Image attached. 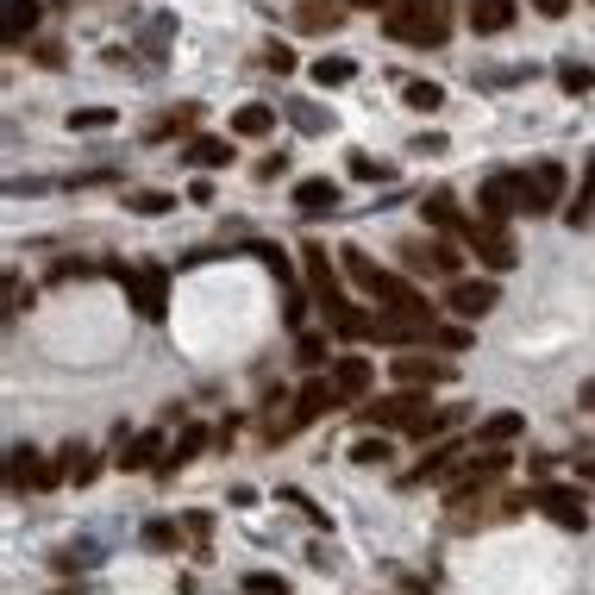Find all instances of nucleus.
I'll list each match as a JSON object with an SVG mask.
<instances>
[{
    "mask_svg": "<svg viewBox=\"0 0 595 595\" xmlns=\"http://www.w3.org/2000/svg\"><path fill=\"white\" fill-rule=\"evenodd\" d=\"M364 426H383V433H414V439H433L451 426V408H433L426 395L401 389V395H383L376 408H364Z\"/></svg>",
    "mask_w": 595,
    "mask_h": 595,
    "instance_id": "nucleus-1",
    "label": "nucleus"
},
{
    "mask_svg": "<svg viewBox=\"0 0 595 595\" xmlns=\"http://www.w3.org/2000/svg\"><path fill=\"white\" fill-rule=\"evenodd\" d=\"M383 32L395 44H420V51H433V44L451 38V0H395L383 13Z\"/></svg>",
    "mask_w": 595,
    "mask_h": 595,
    "instance_id": "nucleus-2",
    "label": "nucleus"
},
{
    "mask_svg": "<svg viewBox=\"0 0 595 595\" xmlns=\"http://www.w3.org/2000/svg\"><path fill=\"white\" fill-rule=\"evenodd\" d=\"M508 464H514V458H508L502 445H483L476 458H458V464H451V476H445V502H451V508H464L470 495H476V489H489Z\"/></svg>",
    "mask_w": 595,
    "mask_h": 595,
    "instance_id": "nucleus-3",
    "label": "nucleus"
},
{
    "mask_svg": "<svg viewBox=\"0 0 595 595\" xmlns=\"http://www.w3.org/2000/svg\"><path fill=\"white\" fill-rule=\"evenodd\" d=\"M564 195H570V176H564V163H533L527 176H520V213H552V207H564Z\"/></svg>",
    "mask_w": 595,
    "mask_h": 595,
    "instance_id": "nucleus-4",
    "label": "nucleus"
},
{
    "mask_svg": "<svg viewBox=\"0 0 595 595\" xmlns=\"http://www.w3.org/2000/svg\"><path fill=\"white\" fill-rule=\"evenodd\" d=\"M464 245L483 257V270H489V276H502V270H514V264H520V251H514L508 226H495V220H470V226H464Z\"/></svg>",
    "mask_w": 595,
    "mask_h": 595,
    "instance_id": "nucleus-5",
    "label": "nucleus"
},
{
    "mask_svg": "<svg viewBox=\"0 0 595 595\" xmlns=\"http://www.w3.org/2000/svg\"><path fill=\"white\" fill-rule=\"evenodd\" d=\"M401 257H408L414 276H458V270H464V257H458V245H451L445 232H433V238H408V245H401Z\"/></svg>",
    "mask_w": 595,
    "mask_h": 595,
    "instance_id": "nucleus-6",
    "label": "nucleus"
},
{
    "mask_svg": "<svg viewBox=\"0 0 595 595\" xmlns=\"http://www.w3.org/2000/svg\"><path fill=\"white\" fill-rule=\"evenodd\" d=\"M119 282H126V301H132L138 320H163V314H170V276H163V270H126Z\"/></svg>",
    "mask_w": 595,
    "mask_h": 595,
    "instance_id": "nucleus-7",
    "label": "nucleus"
},
{
    "mask_svg": "<svg viewBox=\"0 0 595 595\" xmlns=\"http://www.w3.org/2000/svg\"><path fill=\"white\" fill-rule=\"evenodd\" d=\"M495 301H502V289H495L489 276H451V289H445V307L458 320H483L495 314Z\"/></svg>",
    "mask_w": 595,
    "mask_h": 595,
    "instance_id": "nucleus-8",
    "label": "nucleus"
},
{
    "mask_svg": "<svg viewBox=\"0 0 595 595\" xmlns=\"http://www.w3.org/2000/svg\"><path fill=\"white\" fill-rule=\"evenodd\" d=\"M301 276H307V289H314V301L326 307V320H332L345 307V289H339V276H332L326 245H301Z\"/></svg>",
    "mask_w": 595,
    "mask_h": 595,
    "instance_id": "nucleus-9",
    "label": "nucleus"
},
{
    "mask_svg": "<svg viewBox=\"0 0 595 595\" xmlns=\"http://www.w3.org/2000/svg\"><path fill=\"white\" fill-rule=\"evenodd\" d=\"M533 508H539V514H552L558 527H570V533H583V527H589V502H583V489L539 483V489H533Z\"/></svg>",
    "mask_w": 595,
    "mask_h": 595,
    "instance_id": "nucleus-10",
    "label": "nucleus"
},
{
    "mask_svg": "<svg viewBox=\"0 0 595 595\" xmlns=\"http://www.w3.org/2000/svg\"><path fill=\"white\" fill-rule=\"evenodd\" d=\"M476 207H483V220L508 226L514 213H520V176H489V182H483V195H476Z\"/></svg>",
    "mask_w": 595,
    "mask_h": 595,
    "instance_id": "nucleus-11",
    "label": "nucleus"
},
{
    "mask_svg": "<svg viewBox=\"0 0 595 595\" xmlns=\"http://www.w3.org/2000/svg\"><path fill=\"white\" fill-rule=\"evenodd\" d=\"M370 383H376L370 357H332V389H339V408H345V401H364Z\"/></svg>",
    "mask_w": 595,
    "mask_h": 595,
    "instance_id": "nucleus-12",
    "label": "nucleus"
},
{
    "mask_svg": "<svg viewBox=\"0 0 595 595\" xmlns=\"http://www.w3.org/2000/svg\"><path fill=\"white\" fill-rule=\"evenodd\" d=\"M339 182L332 176H307V182H295V207L307 213V220H326V213H339Z\"/></svg>",
    "mask_w": 595,
    "mask_h": 595,
    "instance_id": "nucleus-13",
    "label": "nucleus"
},
{
    "mask_svg": "<svg viewBox=\"0 0 595 595\" xmlns=\"http://www.w3.org/2000/svg\"><path fill=\"white\" fill-rule=\"evenodd\" d=\"M163 458H170V451H163V433H126V445H119V470H163Z\"/></svg>",
    "mask_w": 595,
    "mask_h": 595,
    "instance_id": "nucleus-14",
    "label": "nucleus"
},
{
    "mask_svg": "<svg viewBox=\"0 0 595 595\" xmlns=\"http://www.w3.org/2000/svg\"><path fill=\"white\" fill-rule=\"evenodd\" d=\"M451 464H458V439H439V445L426 451V458H420L414 470H401V483H408V489H420V483H445Z\"/></svg>",
    "mask_w": 595,
    "mask_h": 595,
    "instance_id": "nucleus-15",
    "label": "nucleus"
},
{
    "mask_svg": "<svg viewBox=\"0 0 595 595\" xmlns=\"http://www.w3.org/2000/svg\"><path fill=\"white\" fill-rule=\"evenodd\" d=\"M514 13H520V0H470V32L495 38V32L514 26Z\"/></svg>",
    "mask_w": 595,
    "mask_h": 595,
    "instance_id": "nucleus-16",
    "label": "nucleus"
},
{
    "mask_svg": "<svg viewBox=\"0 0 595 595\" xmlns=\"http://www.w3.org/2000/svg\"><path fill=\"white\" fill-rule=\"evenodd\" d=\"M326 408H339V389H332V383H320V376H314V383H301V395H295V433H301V426H314Z\"/></svg>",
    "mask_w": 595,
    "mask_h": 595,
    "instance_id": "nucleus-17",
    "label": "nucleus"
},
{
    "mask_svg": "<svg viewBox=\"0 0 595 595\" xmlns=\"http://www.w3.org/2000/svg\"><path fill=\"white\" fill-rule=\"evenodd\" d=\"M420 220L439 226V232H464V226H470L464 213H458V195H451V188H433V195L420 201Z\"/></svg>",
    "mask_w": 595,
    "mask_h": 595,
    "instance_id": "nucleus-18",
    "label": "nucleus"
},
{
    "mask_svg": "<svg viewBox=\"0 0 595 595\" xmlns=\"http://www.w3.org/2000/svg\"><path fill=\"white\" fill-rule=\"evenodd\" d=\"M395 376H401V383H408V389H433V383H445V364H439V357H420V351H408V357H395Z\"/></svg>",
    "mask_w": 595,
    "mask_h": 595,
    "instance_id": "nucleus-19",
    "label": "nucleus"
},
{
    "mask_svg": "<svg viewBox=\"0 0 595 595\" xmlns=\"http://www.w3.org/2000/svg\"><path fill=\"white\" fill-rule=\"evenodd\" d=\"M182 163H195V170H226L232 138H182Z\"/></svg>",
    "mask_w": 595,
    "mask_h": 595,
    "instance_id": "nucleus-20",
    "label": "nucleus"
},
{
    "mask_svg": "<svg viewBox=\"0 0 595 595\" xmlns=\"http://www.w3.org/2000/svg\"><path fill=\"white\" fill-rule=\"evenodd\" d=\"M270 132H276V107L251 101V107H238V113H232V138H270Z\"/></svg>",
    "mask_w": 595,
    "mask_h": 595,
    "instance_id": "nucleus-21",
    "label": "nucleus"
},
{
    "mask_svg": "<svg viewBox=\"0 0 595 595\" xmlns=\"http://www.w3.org/2000/svg\"><path fill=\"white\" fill-rule=\"evenodd\" d=\"M201 451H207V426H182V439L170 445V458H163V470H157V476H176L182 464H195Z\"/></svg>",
    "mask_w": 595,
    "mask_h": 595,
    "instance_id": "nucleus-22",
    "label": "nucleus"
},
{
    "mask_svg": "<svg viewBox=\"0 0 595 595\" xmlns=\"http://www.w3.org/2000/svg\"><path fill=\"white\" fill-rule=\"evenodd\" d=\"M44 19V0H7V44H26Z\"/></svg>",
    "mask_w": 595,
    "mask_h": 595,
    "instance_id": "nucleus-23",
    "label": "nucleus"
},
{
    "mask_svg": "<svg viewBox=\"0 0 595 595\" xmlns=\"http://www.w3.org/2000/svg\"><path fill=\"white\" fill-rule=\"evenodd\" d=\"M332 332H339L345 345H357V339H370V332H376V314H364L357 301H345L339 314H332Z\"/></svg>",
    "mask_w": 595,
    "mask_h": 595,
    "instance_id": "nucleus-24",
    "label": "nucleus"
},
{
    "mask_svg": "<svg viewBox=\"0 0 595 595\" xmlns=\"http://www.w3.org/2000/svg\"><path fill=\"white\" fill-rule=\"evenodd\" d=\"M589 213H595V151H589V163H583V182H577V195H570L564 220H570V226H583Z\"/></svg>",
    "mask_w": 595,
    "mask_h": 595,
    "instance_id": "nucleus-25",
    "label": "nucleus"
},
{
    "mask_svg": "<svg viewBox=\"0 0 595 595\" xmlns=\"http://www.w3.org/2000/svg\"><path fill=\"white\" fill-rule=\"evenodd\" d=\"M339 257H345V270H351V282H357V289H364V295H376V289H383V276H389V270H376L370 257L357 251V245H345Z\"/></svg>",
    "mask_w": 595,
    "mask_h": 595,
    "instance_id": "nucleus-26",
    "label": "nucleus"
},
{
    "mask_svg": "<svg viewBox=\"0 0 595 595\" xmlns=\"http://www.w3.org/2000/svg\"><path fill=\"white\" fill-rule=\"evenodd\" d=\"M32 476H38V451H32V445H13V451H7V483L26 495V489H32Z\"/></svg>",
    "mask_w": 595,
    "mask_h": 595,
    "instance_id": "nucleus-27",
    "label": "nucleus"
},
{
    "mask_svg": "<svg viewBox=\"0 0 595 595\" xmlns=\"http://www.w3.org/2000/svg\"><path fill=\"white\" fill-rule=\"evenodd\" d=\"M520 414H489L483 426H476V445H508V439H520Z\"/></svg>",
    "mask_w": 595,
    "mask_h": 595,
    "instance_id": "nucleus-28",
    "label": "nucleus"
},
{
    "mask_svg": "<svg viewBox=\"0 0 595 595\" xmlns=\"http://www.w3.org/2000/svg\"><path fill=\"white\" fill-rule=\"evenodd\" d=\"M126 207L138 213V220H157V213H170V207H176V195H163V188H132Z\"/></svg>",
    "mask_w": 595,
    "mask_h": 595,
    "instance_id": "nucleus-29",
    "label": "nucleus"
},
{
    "mask_svg": "<svg viewBox=\"0 0 595 595\" xmlns=\"http://www.w3.org/2000/svg\"><path fill=\"white\" fill-rule=\"evenodd\" d=\"M351 76H357L351 57H320V63H314V82H320V88H345Z\"/></svg>",
    "mask_w": 595,
    "mask_h": 595,
    "instance_id": "nucleus-30",
    "label": "nucleus"
},
{
    "mask_svg": "<svg viewBox=\"0 0 595 595\" xmlns=\"http://www.w3.org/2000/svg\"><path fill=\"white\" fill-rule=\"evenodd\" d=\"M401 101L420 107V113H433V107H445V88L439 82H401Z\"/></svg>",
    "mask_w": 595,
    "mask_h": 595,
    "instance_id": "nucleus-31",
    "label": "nucleus"
},
{
    "mask_svg": "<svg viewBox=\"0 0 595 595\" xmlns=\"http://www.w3.org/2000/svg\"><path fill=\"white\" fill-rule=\"evenodd\" d=\"M389 458H395V445H389V433H383V439H376V433H370V439H357V445H351V464H389Z\"/></svg>",
    "mask_w": 595,
    "mask_h": 595,
    "instance_id": "nucleus-32",
    "label": "nucleus"
},
{
    "mask_svg": "<svg viewBox=\"0 0 595 595\" xmlns=\"http://www.w3.org/2000/svg\"><path fill=\"white\" fill-rule=\"evenodd\" d=\"M138 539H145L151 552H176V545H182V527H170V520H145V533H138Z\"/></svg>",
    "mask_w": 595,
    "mask_h": 595,
    "instance_id": "nucleus-33",
    "label": "nucleus"
},
{
    "mask_svg": "<svg viewBox=\"0 0 595 595\" xmlns=\"http://www.w3.org/2000/svg\"><path fill=\"white\" fill-rule=\"evenodd\" d=\"M558 88L564 94H589L595 88V69L589 63H558Z\"/></svg>",
    "mask_w": 595,
    "mask_h": 595,
    "instance_id": "nucleus-34",
    "label": "nucleus"
},
{
    "mask_svg": "<svg viewBox=\"0 0 595 595\" xmlns=\"http://www.w3.org/2000/svg\"><path fill=\"white\" fill-rule=\"evenodd\" d=\"M351 176H357V182H389V176H395V163L370 157V151H357V157H351Z\"/></svg>",
    "mask_w": 595,
    "mask_h": 595,
    "instance_id": "nucleus-35",
    "label": "nucleus"
},
{
    "mask_svg": "<svg viewBox=\"0 0 595 595\" xmlns=\"http://www.w3.org/2000/svg\"><path fill=\"white\" fill-rule=\"evenodd\" d=\"M94 558H101V552H94V545H63V552H57V558H51V564H57V570H63V577H76V570H88V564H94Z\"/></svg>",
    "mask_w": 595,
    "mask_h": 595,
    "instance_id": "nucleus-36",
    "label": "nucleus"
},
{
    "mask_svg": "<svg viewBox=\"0 0 595 595\" xmlns=\"http://www.w3.org/2000/svg\"><path fill=\"white\" fill-rule=\"evenodd\" d=\"M282 113H289V119H295V126H301V132H326V113H320L314 101H289V107H282Z\"/></svg>",
    "mask_w": 595,
    "mask_h": 595,
    "instance_id": "nucleus-37",
    "label": "nucleus"
},
{
    "mask_svg": "<svg viewBox=\"0 0 595 595\" xmlns=\"http://www.w3.org/2000/svg\"><path fill=\"white\" fill-rule=\"evenodd\" d=\"M245 595H289V583L276 570H245Z\"/></svg>",
    "mask_w": 595,
    "mask_h": 595,
    "instance_id": "nucleus-38",
    "label": "nucleus"
},
{
    "mask_svg": "<svg viewBox=\"0 0 595 595\" xmlns=\"http://www.w3.org/2000/svg\"><path fill=\"white\" fill-rule=\"evenodd\" d=\"M257 257H264V264H270V270L282 276V289H289V282H295V257H282L276 245H257Z\"/></svg>",
    "mask_w": 595,
    "mask_h": 595,
    "instance_id": "nucleus-39",
    "label": "nucleus"
},
{
    "mask_svg": "<svg viewBox=\"0 0 595 595\" xmlns=\"http://www.w3.org/2000/svg\"><path fill=\"white\" fill-rule=\"evenodd\" d=\"M295 351H301V364H307V370L326 364V339H320V332H301V345H295Z\"/></svg>",
    "mask_w": 595,
    "mask_h": 595,
    "instance_id": "nucleus-40",
    "label": "nucleus"
},
{
    "mask_svg": "<svg viewBox=\"0 0 595 595\" xmlns=\"http://www.w3.org/2000/svg\"><path fill=\"white\" fill-rule=\"evenodd\" d=\"M69 126H76V132L82 126H113V113L107 107H76V113H69Z\"/></svg>",
    "mask_w": 595,
    "mask_h": 595,
    "instance_id": "nucleus-41",
    "label": "nucleus"
},
{
    "mask_svg": "<svg viewBox=\"0 0 595 595\" xmlns=\"http://www.w3.org/2000/svg\"><path fill=\"white\" fill-rule=\"evenodd\" d=\"M433 345H445V351H464V345H470V332H464V326H433Z\"/></svg>",
    "mask_w": 595,
    "mask_h": 595,
    "instance_id": "nucleus-42",
    "label": "nucleus"
},
{
    "mask_svg": "<svg viewBox=\"0 0 595 595\" xmlns=\"http://www.w3.org/2000/svg\"><path fill=\"white\" fill-rule=\"evenodd\" d=\"M339 19H345L339 7H332V13H326V7H314V13H301V26H307V32H326V26H339Z\"/></svg>",
    "mask_w": 595,
    "mask_h": 595,
    "instance_id": "nucleus-43",
    "label": "nucleus"
},
{
    "mask_svg": "<svg viewBox=\"0 0 595 595\" xmlns=\"http://www.w3.org/2000/svg\"><path fill=\"white\" fill-rule=\"evenodd\" d=\"M264 63L276 69V76H289V69H295V51H289V44H270V51H264Z\"/></svg>",
    "mask_w": 595,
    "mask_h": 595,
    "instance_id": "nucleus-44",
    "label": "nucleus"
},
{
    "mask_svg": "<svg viewBox=\"0 0 595 595\" xmlns=\"http://www.w3.org/2000/svg\"><path fill=\"white\" fill-rule=\"evenodd\" d=\"M533 13H539V19H564L570 0H533Z\"/></svg>",
    "mask_w": 595,
    "mask_h": 595,
    "instance_id": "nucleus-45",
    "label": "nucleus"
},
{
    "mask_svg": "<svg viewBox=\"0 0 595 595\" xmlns=\"http://www.w3.org/2000/svg\"><path fill=\"white\" fill-rule=\"evenodd\" d=\"M282 163H289V157H264V163H257V182H276V176H282Z\"/></svg>",
    "mask_w": 595,
    "mask_h": 595,
    "instance_id": "nucleus-46",
    "label": "nucleus"
},
{
    "mask_svg": "<svg viewBox=\"0 0 595 595\" xmlns=\"http://www.w3.org/2000/svg\"><path fill=\"white\" fill-rule=\"evenodd\" d=\"M188 533H195V539L207 545V533H213V514H188Z\"/></svg>",
    "mask_w": 595,
    "mask_h": 595,
    "instance_id": "nucleus-47",
    "label": "nucleus"
},
{
    "mask_svg": "<svg viewBox=\"0 0 595 595\" xmlns=\"http://www.w3.org/2000/svg\"><path fill=\"white\" fill-rule=\"evenodd\" d=\"M345 7H357V13H389L395 0H345Z\"/></svg>",
    "mask_w": 595,
    "mask_h": 595,
    "instance_id": "nucleus-48",
    "label": "nucleus"
},
{
    "mask_svg": "<svg viewBox=\"0 0 595 595\" xmlns=\"http://www.w3.org/2000/svg\"><path fill=\"white\" fill-rule=\"evenodd\" d=\"M577 401H583V408H595V383H583V395H577Z\"/></svg>",
    "mask_w": 595,
    "mask_h": 595,
    "instance_id": "nucleus-49",
    "label": "nucleus"
},
{
    "mask_svg": "<svg viewBox=\"0 0 595 595\" xmlns=\"http://www.w3.org/2000/svg\"><path fill=\"white\" fill-rule=\"evenodd\" d=\"M51 595H82V589H51Z\"/></svg>",
    "mask_w": 595,
    "mask_h": 595,
    "instance_id": "nucleus-50",
    "label": "nucleus"
},
{
    "mask_svg": "<svg viewBox=\"0 0 595 595\" xmlns=\"http://www.w3.org/2000/svg\"><path fill=\"white\" fill-rule=\"evenodd\" d=\"M51 7H63V0H51Z\"/></svg>",
    "mask_w": 595,
    "mask_h": 595,
    "instance_id": "nucleus-51",
    "label": "nucleus"
}]
</instances>
